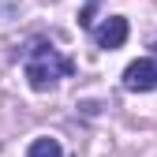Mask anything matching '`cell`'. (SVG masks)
<instances>
[{"instance_id":"277c9868","label":"cell","mask_w":157,"mask_h":157,"mask_svg":"<svg viewBox=\"0 0 157 157\" xmlns=\"http://www.w3.org/2000/svg\"><path fill=\"white\" fill-rule=\"evenodd\" d=\"M26 157H64V146L56 142V139H34L30 142V150H26Z\"/></svg>"},{"instance_id":"6da1fadb","label":"cell","mask_w":157,"mask_h":157,"mask_svg":"<svg viewBox=\"0 0 157 157\" xmlns=\"http://www.w3.org/2000/svg\"><path fill=\"white\" fill-rule=\"evenodd\" d=\"M64 75H71V60L60 56L52 45H37L30 56H26V82L34 90H49L56 86Z\"/></svg>"},{"instance_id":"7a4b0ae2","label":"cell","mask_w":157,"mask_h":157,"mask_svg":"<svg viewBox=\"0 0 157 157\" xmlns=\"http://www.w3.org/2000/svg\"><path fill=\"white\" fill-rule=\"evenodd\" d=\"M124 86L131 94H146V90H157V60L153 56H142L124 67Z\"/></svg>"},{"instance_id":"3957f363","label":"cell","mask_w":157,"mask_h":157,"mask_svg":"<svg viewBox=\"0 0 157 157\" xmlns=\"http://www.w3.org/2000/svg\"><path fill=\"white\" fill-rule=\"evenodd\" d=\"M94 41H97V49H120L127 41V19L124 15H109L105 23L94 30Z\"/></svg>"}]
</instances>
